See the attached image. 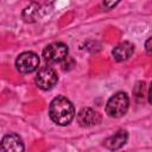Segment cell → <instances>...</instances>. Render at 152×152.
<instances>
[{"label": "cell", "mask_w": 152, "mask_h": 152, "mask_svg": "<svg viewBox=\"0 0 152 152\" xmlns=\"http://www.w3.org/2000/svg\"><path fill=\"white\" fill-rule=\"evenodd\" d=\"M57 74L55 69L51 66H44L39 69L36 76V84L42 89V90H50L52 89L56 83H57Z\"/></svg>", "instance_id": "5"}, {"label": "cell", "mask_w": 152, "mask_h": 152, "mask_svg": "<svg viewBox=\"0 0 152 152\" xmlns=\"http://www.w3.org/2000/svg\"><path fill=\"white\" fill-rule=\"evenodd\" d=\"M24 148L23 139L15 133L5 135L0 142V152H24Z\"/></svg>", "instance_id": "6"}, {"label": "cell", "mask_w": 152, "mask_h": 152, "mask_svg": "<svg viewBox=\"0 0 152 152\" xmlns=\"http://www.w3.org/2000/svg\"><path fill=\"white\" fill-rule=\"evenodd\" d=\"M127 138H128L127 132L124 131V129H120V131H118L116 133H114L113 135L108 137V138L103 141V145H104V147H107L108 150L115 151V150L122 147V146L126 144Z\"/></svg>", "instance_id": "8"}, {"label": "cell", "mask_w": 152, "mask_h": 152, "mask_svg": "<svg viewBox=\"0 0 152 152\" xmlns=\"http://www.w3.org/2000/svg\"><path fill=\"white\" fill-rule=\"evenodd\" d=\"M49 115L55 124L59 126H66L75 116L74 104L65 96H57L50 102Z\"/></svg>", "instance_id": "1"}, {"label": "cell", "mask_w": 152, "mask_h": 152, "mask_svg": "<svg viewBox=\"0 0 152 152\" xmlns=\"http://www.w3.org/2000/svg\"><path fill=\"white\" fill-rule=\"evenodd\" d=\"M145 46H146V51H147V55L151 53V38H148L145 43Z\"/></svg>", "instance_id": "11"}, {"label": "cell", "mask_w": 152, "mask_h": 152, "mask_svg": "<svg viewBox=\"0 0 152 152\" xmlns=\"http://www.w3.org/2000/svg\"><path fill=\"white\" fill-rule=\"evenodd\" d=\"M68 46L62 42H55L45 46L43 57L48 63H59L68 56Z\"/></svg>", "instance_id": "3"}, {"label": "cell", "mask_w": 152, "mask_h": 152, "mask_svg": "<svg viewBox=\"0 0 152 152\" xmlns=\"http://www.w3.org/2000/svg\"><path fill=\"white\" fill-rule=\"evenodd\" d=\"M102 120L101 114L91 108H82L77 114V122L82 127H90L100 124Z\"/></svg>", "instance_id": "7"}, {"label": "cell", "mask_w": 152, "mask_h": 152, "mask_svg": "<svg viewBox=\"0 0 152 152\" xmlns=\"http://www.w3.org/2000/svg\"><path fill=\"white\" fill-rule=\"evenodd\" d=\"M39 65V57L37 53L32 51H25L17 57L15 66L19 72L21 74H30L38 69Z\"/></svg>", "instance_id": "4"}, {"label": "cell", "mask_w": 152, "mask_h": 152, "mask_svg": "<svg viewBox=\"0 0 152 152\" xmlns=\"http://www.w3.org/2000/svg\"><path fill=\"white\" fill-rule=\"evenodd\" d=\"M133 52H134V45L129 42H122L113 49L112 55L115 58V61L122 62V61L128 59L133 55Z\"/></svg>", "instance_id": "9"}, {"label": "cell", "mask_w": 152, "mask_h": 152, "mask_svg": "<svg viewBox=\"0 0 152 152\" xmlns=\"http://www.w3.org/2000/svg\"><path fill=\"white\" fill-rule=\"evenodd\" d=\"M33 7V4L31 5V6H28V7H26L25 10H24V12H23V18L25 19V21H34L36 19H37V14H38V6L36 5L34 6V8H32Z\"/></svg>", "instance_id": "10"}, {"label": "cell", "mask_w": 152, "mask_h": 152, "mask_svg": "<svg viewBox=\"0 0 152 152\" xmlns=\"http://www.w3.org/2000/svg\"><path fill=\"white\" fill-rule=\"evenodd\" d=\"M129 106V99L126 93L119 91L114 94L106 104V113L112 118H121L127 113Z\"/></svg>", "instance_id": "2"}]
</instances>
